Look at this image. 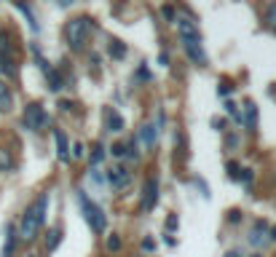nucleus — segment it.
Masks as SVG:
<instances>
[{
  "mask_svg": "<svg viewBox=\"0 0 276 257\" xmlns=\"http://www.w3.org/2000/svg\"><path fill=\"white\" fill-rule=\"evenodd\" d=\"M46 209H49V193H41V198L22 214V222H19V238L22 241H33L38 236V230H41L43 222H46Z\"/></svg>",
  "mask_w": 276,
  "mask_h": 257,
  "instance_id": "f257e3e1",
  "label": "nucleus"
},
{
  "mask_svg": "<svg viewBox=\"0 0 276 257\" xmlns=\"http://www.w3.org/2000/svg\"><path fill=\"white\" fill-rule=\"evenodd\" d=\"M75 198H78V206H81V214H83V220L89 222V228L94 233H105L107 228V217H105V209H102L99 204H94V201L89 198V193L86 190H75Z\"/></svg>",
  "mask_w": 276,
  "mask_h": 257,
  "instance_id": "f03ea898",
  "label": "nucleus"
},
{
  "mask_svg": "<svg viewBox=\"0 0 276 257\" xmlns=\"http://www.w3.org/2000/svg\"><path fill=\"white\" fill-rule=\"evenodd\" d=\"M91 33H94V22L89 17L70 19L65 25V38H67V43H70V49H73V51H81Z\"/></svg>",
  "mask_w": 276,
  "mask_h": 257,
  "instance_id": "7ed1b4c3",
  "label": "nucleus"
},
{
  "mask_svg": "<svg viewBox=\"0 0 276 257\" xmlns=\"http://www.w3.org/2000/svg\"><path fill=\"white\" fill-rule=\"evenodd\" d=\"M22 121H25V129L41 131V129L49 126V113H46V107L41 102H30L25 107V118H22Z\"/></svg>",
  "mask_w": 276,
  "mask_h": 257,
  "instance_id": "20e7f679",
  "label": "nucleus"
},
{
  "mask_svg": "<svg viewBox=\"0 0 276 257\" xmlns=\"http://www.w3.org/2000/svg\"><path fill=\"white\" fill-rule=\"evenodd\" d=\"M159 177L156 174H151L145 180V185H143V209L145 212H153L156 209V204H159Z\"/></svg>",
  "mask_w": 276,
  "mask_h": 257,
  "instance_id": "39448f33",
  "label": "nucleus"
},
{
  "mask_svg": "<svg viewBox=\"0 0 276 257\" xmlns=\"http://www.w3.org/2000/svg\"><path fill=\"white\" fill-rule=\"evenodd\" d=\"M183 49H185L188 59H191L193 65H204V62H207V54H204L201 38H183Z\"/></svg>",
  "mask_w": 276,
  "mask_h": 257,
  "instance_id": "423d86ee",
  "label": "nucleus"
},
{
  "mask_svg": "<svg viewBox=\"0 0 276 257\" xmlns=\"http://www.w3.org/2000/svg\"><path fill=\"white\" fill-rule=\"evenodd\" d=\"M137 142L143 145V150H153L156 142H159V129H156V123H143V126H140Z\"/></svg>",
  "mask_w": 276,
  "mask_h": 257,
  "instance_id": "0eeeda50",
  "label": "nucleus"
},
{
  "mask_svg": "<svg viewBox=\"0 0 276 257\" xmlns=\"http://www.w3.org/2000/svg\"><path fill=\"white\" fill-rule=\"evenodd\" d=\"M102 118H105V129L118 134V131H123V115H118L113 107H105L102 110Z\"/></svg>",
  "mask_w": 276,
  "mask_h": 257,
  "instance_id": "6e6552de",
  "label": "nucleus"
},
{
  "mask_svg": "<svg viewBox=\"0 0 276 257\" xmlns=\"http://www.w3.org/2000/svg\"><path fill=\"white\" fill-rule=\"evenodd\" d=\"M54 142H57V155L62 163L70 161V142H67V134L62 129H54Z\"/></svg>",
  "mask_w": 276,
  "mask_h": 257,
  "instance_id": "1a4fd4ad",
  "label": "nucleus"
},
{
  "mask_svg": "<svg viewBox=\"0 0 276 257\" xmlns=\"http://www.w3.org/2000/svg\"><path fill=\"white\" fill-rule=\"evenodd\" d=\"M107 177H110V182H113V188H115V190H123L126 185L131 182V174H129L126 169H121V166L110 169V171H107Z\"/></svg>",
  "mask_w": 276,
  "mask_h": 257,
  "instance_id": "9d476101",
  "label": "nucleus"
},
{
  "mask_svg": "<svg viewBox=\"0 0 276 257\" xmlns=\"http://www.w3.org/2000/svg\"><path fill=\"white\" fill-rule=\"evenodd\" d=\"M14 249H17V228L9 222L6 225V244H3V254L0 257H14Z\"/></svg>",
  "mask_w": 276,
  "mask_h": 257,
  "instance_id": "9b49d317",
  "label": "nucleus"
},
{
  "mask_svg": "<svg viewBox=\"0 0 276 257\" xmlns=\"http://www.w3.org/2000/svg\"><path fill=\"white\" fill-rule=\"evenodd\" d=\"M265 230H268V225H265L263 220H257V222H255V228L249 230V244L263 246V244H265Z\"/></svg>",
  "mask_w": 276,
  "mask_h": 257,
  "instance_id": "f8f14e48",
  "label": "nucleus"
},
{
  "mask_svg": "<svg viewBox=\"0 0 276 257\" xmlns=\"http://www.w3.org/2000/svg\"><path fill=\"white\" fill-rule=\"evenodd\" d=\"M175 25H177V30H180V35H183V38H201L193 22H188V19H175Z\"/></svg>",
  "mask_w": 276,
  "mask_h": 257,
  "instance_id": "ddd939ff",
  "label": "nucleus"
},
{
  "mask_svg": "<svg viewBox=\"0 0 276 257\" xmlns=\"http://www.w3.org/2000/svg\"><path fill=\"white\" fill-rule=\"evenodd\" d=\"M244 107H247V113H244V123H247L249 131H255L257 129V105L255 102H247Z\"/></svg>",
  "mask_w": 276,
  "mask_h": 257,
  "instance_id": "4468645a",
  "label": "nucleus"
},
{
  "mask_svg": "<svg viewBox=\"0 0 276 257\" xmlns=\"http://www.w3.org/2000/svg\"><path fill=\"white\" fill-rule=\"evenodd\" d=\"M11 105H14V97H11L9 86L0 81V113H9V110H11Z\"/></svg>",
  "mask_w": 276,
  "mask_h": 257,
  "instance_id": "2eb2a0df",
  "label": "nucleus"
},
{
  "mask_svg": "<svg viewBox=\"0 0 276 257\" xmlns=\"http://www.w3.org/2000/svg\"><path fill=\"white\" fill-rule=\"evenodd\" d=\"M0 75H6V78L17 75V65H14V59L11 57H3V54H0Z\"/></svg>",
  "mask_w": 276,
  "mask_h": 257,
  "instance_id": "dca6fc26",
  "label": "nucleus"
},
{
  "mask_svg": "<svg viewBox=\"0 0 276 257\" xmlns=\"http://www.w3.org/2000/svg\"><path fill=\"white\" fill-rule=\"evenodd\" d=\"M59 241H62V230H59V228H51L49 236H46V249H49V252H54V249L59 246Z\"/></svg>",
  "mask_w": 276,
  "mask_h": 257,
  "instance_id": "f3484780",
  "label": "nucleus"
},
{
  "mask_svg": "<svg viewBox=\"0 0 276 257\" xmlns=\"http://www.w3.org/2000/svg\"><path fill=\"white\" fill-rule=\"evenodd\" d=\"M0 54L3 57H14V46H11V38L6 30H0Z\"/></svg>",
  "mask_w": 276,
  "mask_h": 257,
  "instance_id": "a211bd4d",
  "label": "nucleus"
},
{
  "mask_svg": "<svg viewBox=\"0 0 276 257\" xmlns=\"http://www.w3.org/2000/svg\"><path fill=\"white\" fill-rule=\"evenodd\" d=\"M102 161H105V145L99 142V145H94V150H91V155H89V163H91L94 169H97Z\"/></svg>",
  "mask_w": 276,
  "mask_h": 257,
  "instance_id": "6ab92c4d",
  "label": "nucleus"
},
{
  "mask_svg": "<svg viewBox=\"0 0 276 257\" xmlns=\"http://www.w3.org/2000/svg\"><path fill=\"white\" fill-rule=\"evenodd\" d=\"M107 51H110V57H113V59H123L126 57V46L121 41H110L107 43Z\"/></svg>",
  "mask_w": 276,
  "mask_h": 257,
  "instance_id": "aec40b11",
  "label": "nucleus"
},
{
  "mask_svg": "<svg viewBox=\"0 0 276 257\" xmlns=\"http://www.w3.org/2000/svg\"><path fill=\"white\" fill-rule=\"evenodd\" d=\"M121 246H123V241L118 233H110L107 236V252H121Z\"/></svg>",
  "mask_w": 276,
  "mask_h": 257,
  "instance_id": "412c9836",
  "label": "nucleus"
},
{
  "mask_svg": "<svg viewBox=\"0 0 276 257\" xmlns=\"http://www.w3.org/2000/svg\"><path fill=\"white\" fill-rule=\"evenodd\" d=\"M49 89L51 91H62V89H65V81H62V75L59 73H54V70H51V73H49Z\"/></svg>",
  "mask_w": 276,
  "mask_h": 257,
  "instance_id": "4be33fe9",
  "label": "nucleus"
},
{
  "mask_svg": "<svg viewBox=\"0 0 276 257\" xmlns=\"http://www.w3.org/2000/svg\"><path fill=\"white\" fill-rule=\"evenodd\" d=\"M225 110H228V115H233V121H236V123H244V115H241V110H239V105L228 102V105H225Z\"/></svg>",
  "mask_w": 276,
  "mask_h": 257,
  "instance_id": "5701e85b",
  "label": "nucleus"
},
{
  "mask_svg": "<svg viewBox=\"0 0 276 257\" xmlns=\"http://www.w3.org/2000/svg\"><path fill=\"white\" fill-rule=\"evenodd\" d=\"M265 22H268V27L276 30V0L271 6H268V11H265Z\"/></svg>",
  "mask_w": 276,
  "mask_h": 257,
  "instance_id": "b1692460",
  "label": "nucleus"
},
{
  "mask_svg": "<svg viewBox=\"0 0 276 257\" xmlns=\"http://www.w3.org/2000/svg\"><path fill=\"white\" fill-rule=\"evenodd\" d=\"M89 180L97 185V188H102V185H105V174H99V169H94L91 166V171H89Z\"/></svg>",
  "mask_w": 276,
  "mask_h": 257,
  "instance_id": "393cba45",
  "label": "nucleus"
},
{
  "mask_svg": "<svg viewBox=\"0 0 276 257\" xmlns=\"http://www.w3.org/2000/svg\"><path fill=\"white\" fill-rule=\"evenodd\" d=\"M126 158H131V161L140 158V150H137V142H134V139H131L129 145H126Z\"/></svg>",
  "mask_w": 276,
  "mask_h": 257,
  "instance_id": "a878e982",
  "label": "nucleus"
},
{
  "mask_svg": "<svg viewBox=\"0 0 276 257\" xmlns=\"http://www.w3.org/2000/svg\"><path fill=\"white\" fill-rule=\"evenodd\" d=\"M225 169H228V177H231V180H239V174H241V169H239V163H233V161H231V163H228V166H225Z\"/></svg>",
  "mask_w": 276,
  "mask_h": 257,
  "instance_id": "bb28decb",
  "label": "nucleus"
},
{
  "mask_svg": "<svg viewBox=\"0 0 276 257\" xmlns=\"http://www.w3.org/2000/svg\"><path fill=\"white\" fill-rule=\"evenodd\" d=\"M83 155H86V147H83L81 142H75V145H73V153H70V158H83Z\"/></svg>",
  "mask_w": 276,
  "mask_h": 257,
  "instance_id": "cd10ccee",
  "label": "nucleus"
},
{
  "mask_svg": "<svg viewBox=\"0 0 276 257\" xmlns=\"http://www.w3.org/2000/svg\"><path fill=\"white\" fill-rule=\"evenodd\" d=\"M161 17H164V19H169V22H175V19H177V14H175V9H172V6H164V9H161Z\"/></svg>",
  "mask_w": 276,
  "mask_h": 257,
  "instance_id": "c85d7f7f",
  "label": "nucleus"
},
{
  "mask_svg": "<svg viewBox=\"0 0 276 257\" xmlns=\"http://www.w3.org/2000/svg\"><path fill=\"white\" fill-rule=\"evenodd\" d=\"M0 169H11V155L6 150H0Z\"/></svg>",
  "mask_w": 276,
  "mask_h": 257,
  "instance_id": "c756f323",
  "label": "nucleus"
},
{
  "mask_svg": "<svg viewBox=\"0 0 276 257\" xmlns=\"http://www.w3.org/2000/svg\"><path fill=\"white\" fill-rule=\"evenodd\" d=\"M252 169H241V174H239V182H252Z\"/></svg>",
  "mask_w": 276,
  "mask_h": 257,
  "instance_id": "7c9ffc66",
  "label": "nucleus"
},
{
  "mask_svg": "<svg viewBox=\"0 0 276 257\" xmlns=\"http://www.w3.org/2000/svg\"><path fill=\"white\" fill-rule=\"evenodd\" d=\"M137 81H151V73H148V67H145V65L137 70Z\"/></svg>",
  "mask_w": 276,
  "mask_h": 257,
  "instance_id": "2f4dec72",
  "label": "nucleus"
},
{
  "mask_svg": "<svg viewBox=\"0 0 276 257\" xmlns=\"http://www.w3.org/2000/svg\"><path fill=\"white\" fill-rule=\"evenodd\" d=\"M220 97H228V94H233V86H228V83H220Z\"/></svg>",
  "mask_w": 276,
  "mask_h": 257,
  "instance_id": "473e14b6",
  "label": "nucleus"
},
{
  "mask_svg": "<svg viewBox=\"0 0 276 257\" xmlns=\"http://www.w3.org/2000/svg\"><path fill=\"white\" fill-rule=\"evenodd\" d=\"M113 155H115V158H123V155H126V147H123L121 142H118V145L113 147Z\"/></svg>",
  "mask_w": 276,
  "mask_h": 257,
  "instance_id": "72a5a7b5",
  "label": "nucleus"
},
{
  "mask_svg": "<svg viewBox=\"0 0 276 257\" xmlns=\"http://www.w3.org/2000/svg\"><path fill=\"white\" fill-rule=\"evenodd\" d=\"M228 220H231V222H239V220H241V212H239V209H233V212H228Z\"/></svg>",
  "mask_w": 276,
  "mask_h": 257,
  "instance_id": "f704fd0d",
  "label": "nucleus"
},
{
  "mask_svg": "<svg viewBox=\"0 0 276 257\" xmlns=\"http://www.w3.org/2000/svg\"><path fill=\"white\" fill-rule=\"evenodd\" d=\"M143 249H148V252H153V249H156V241H153V238H145V241H143Z\"/></svg>",
  "mask_w": 276,
  "mask_h": 257,
  "instance_id": "c9c22d12",
  "label": "nucleus"
},
{
  "mask_svg": "<svg viewBox=\"0 0 276 257\" xmlns=\"http://www.w3.org/2000/svg\"><path fill=\"white\" fill-rule=\"evenodd\" d=\"M167 225H169V230H175V228H177V217H175V214H169V220H167Z\"/></svg>",
  "mask_w": 276,
  "mask_h": 257,
  "instance_id": "e433bc0d",
  "label": "nucleus"
},
{
  "mask_svg": "<svg viewBox=\"0 0 276 257\" xmlns=\"http://www.w3.org/2000/svg\"><path fill=\"white\" fill-rule=\"evenodd\" d=\"M59 107H62V110H65V113H70V110H73V102H67V99H65V102H59Z\"/></svg>",
  "mask_w": 276,
  "mask_h": 257,
  "instance_id": "4c0bfd02",
  "label": "nucleus"
},
{
  "mask_svg": "<svg viewBox=\"0 0 276 257\" xmlns=\"http://www.w3.org/2000/svg\"><path fill=\"white\" fill-rule=\"evenodd\" d=\"M159 65H164V67L169 65V54H159Z\"/></svg>",
  "mask_w": 276,
  "mask_h": 257,
  "instance_id": "58836bf2",
  "label": "nucleus"
},
{
  "mask_svg": "<svg viewBox=\"0 0 276 257\" xmlns=\"http://www.w3.org/2000/svg\"><path fill=\"white\" fill-rule=\"evenodd\" d=\"M54 3H57V6H62V9H67V6H73L75 0H54Z\"/></svg>",
  "mask_w": 276,
  "mask_h": 257,
  "instance_id": "ea45409f",
  "label": "nucleus"
},
{
  "mask_svg": "<svg viewBox=\"0 0 276 257\" xmlns=\"http://www.w3.org/2000/svg\"><path fill=\"white\" fill-rule=\"evenodd\" d=\"M268 241H276V225H273V228H268Z\"/></svg>",
  "mask_w": 276,
  "mask_h": 257,
  "instance_id": "a19ab883",
  "label": "nucleus"
},
{
  "mask_svg": "<svg viewBox=\"0 0 276 257\" xmlns=\"http://www.w3.org/2000/svg\"><path fill=\"white\" fill-rule=\"evenodd\" d=\"M225 257H241L239 249H231V252H225Z\"/></svg>",
  "mask_w": 276,
  "mask_h": 257,
  "instance_id": "79ce46f5",
  "label": "nucleus"
},
{
  "mask_svg": "<svg viewBox=\"0 0 276 257\" xmlns=\"http://www.w3.org/2000/svg\"><path fill=\"white\" fill-rule=\"evenodd\" d=\"M252 257H263V254H252Z\"/></svg>",
  "mask_w": 276,
  "mask_h": 257,
  "instance_id": "37998d69",
  "label": "nucleus"
},
{
  "mask_svg": "<svg viewBox=\"0 0 276 257\" xmlns=\"http://www.w3.org/2000/svg\"><path fill=\"white\" fill-rule=\"evenodd\" d=\"M27 257H35V254H27Z\"/></svg>",
  "mask_w": 276,
  "mask_h": 257,
  "instance_id": "c03bdc74",
  "label": "nucleus"
}]
</instances>
